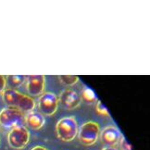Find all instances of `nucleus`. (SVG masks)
Here are the masks:
<instances>
[{
  "mask_svg": "<svg viewBox=\"0 0 150 150\" xmlns=\"http://www.w3.org/2000/svg\"><path fill=\"white\" fill-rule=\"evenodd\" d=\"M2 98L8 107L18 108L22 112L29 113L35 108V102L31 96L14 89H6L2 93Z\"/></svg>",
  "mask_w": 150,
  "mask_h": 150,
  "instance_id": "nucleus-1",
  "label": "nucleus"
},
{
  "mask_svg": "<svg viewBox=\"0 0 150 150\" xmlns=\"http://www.w3.org/2000/svg\"><path fill=\"white\" fill-rule=\"evenodd\" d=\"M25 115L18 108L8 107L0 111V125L6 129L24 126Z\"/></svg>",
  "mask_w": 150,
  "mask_h": 150,
  "instance_id": "nucleus-2",
  "label": "nucleus"
},
{
  "mask_svg": "<svg viewBox=\"0 0 150 150\" xmlns=\"http://www.w3.org/2000/svg\"><path fill=\"white\" fill-rule=\"evenodd\" d=\"M78 124L74 117H65L57 122L56 125L57 135L65 142L72 141L78 134Z\"/></svg>",
  "mask_w": 150,
  "mask_h": 150,
  "instance_id": "nucleus-3",
  "label": "nucleus"
},
{
  "mask_svg": "<svg viewBox=\"0 0 150 150\" xmlns=\"http://www.w3.org/2000/svg\"><path fill=\"white\" fill-rule=\"evenodd\" d=\"M100 134V128L97 122H87L78 130L79 141L84 146H92L97 141Z\"/></svg>",
  "mask_w": 150,
  "mask_h": 150,
  "instance_id": "nucleus-4",
  "label": "nucleus"
},
{
  "mask_svg": "<svg viewBox=\"0 0 150 150\" xmlns=\"http://www.w3.org/2000/svg\"><path fill=\"white\" fill-rule=\"evenodd\" d=\"M30 140V132L25 126L11 129L8 134V145L15 149H21L26 146Z\"/></svg>",
  "mask_w": 150,
  "mask_h": 150,
  "instance_id": "nucleus-5",
  "label": "nucleus"
},
{
  "mask_svg": "<svg viewBox=\"0 0 150 150\" xmlns=\"http://www.w3.org/2000/svg\"><path fill=\"white\" fill-rule=\"evenodd\" d=\"M38 106L41 111V114L45 116H52L54 115L59 107V97L54 93L45 92L40 96L38 99Z\"/></svg>",
  "mask_w": 150,
  "mask_h": 150,
  "instance_id": "nucleus-6",
  "label": "nucleus"
},
{
  "mask_svg": "<svg viewBox=\"0 0 150 150\" xmlns=\"http://www.w3.org/2000/svg\"><path fill=\"white\" fill-rule=\"evenodd\" d=\"M45 88V77L44 75L27 76V91L32 96H39L44 94Z\"/></svg>",
  "mask_w": 150,
  "mask_h": 150,
  "instance_id": "nucleus-7",
  "label": "nucleus"
},
{
  "mask_svg": "<svg viewBox=\"0 0 150 150\" xmlns=\"http://www.w3.org/2000/svg\"><path fill=\"white\" fill-rule=\"evenodd\" d=\"M59 103H60L61 106L65 109H74L81 105L82 99L76 91L67 89L62 91L59 95Z\"/></svg>",
  "mask_w": 150,
  "mask_h": 150,
  "instance_id": "nucleus-8",
  "label": "nucleus"
},
{
  "mask_svg": "<svg viewBox=\"0 0 150 150\" xmlns=\"http://www.w3.org/2000/svg\"><path fill=\"white\" fill-rule=\"evenodd\" d=\"M100 139L104 145L107 146H114L119 144L122 134L120 130L115 126H108L100 132Z\"/></svg>",
  "mask_w": 150,
  "mask_h": 150,
  "instance_id": "nucleus-9",
  "label": "nucleus"
},
{
  "mask_svg": "<svg viewBox=\"0 0 150 150\" xmlns=\"http://www.w3.org/2000/svg\"><path fill=\"white\" fill-rule=\"evenodd\" d=\"M25 123L33 130H39L45 124V118L40 112L31 111L25 116Z\"/></svg>",
  "mask_w": 150,
  "mask_h": 150,
  "instance_id": "nucleus-10",
  "label": "nucleus"
},
{
  "mask_svg": "<svg viewBox=\"0 0 150 150\" xmlns=\"http://www.w3.org/2000/svg\"><path fill=\"white\" fill-rule=\"evenodd\" d=\"M80 96H81V99L89 104L96 103L97 101L96 95L95 94V92L89 87H84L82 90V93H81Z\"/></svg>",
  "mask_w": 150,
  "mask_h": 150,
  "instance_id": "nucleus-11",
  "label": "nucleus"
},
{
  "mask_svg": "<svg viewBox=\"0 0 150 150\" xmlns=\"http://www.w3.org/2000/svg\"><path fill=\"white\" fill-rule=\"evenodd\" d=\"M59 79L63 84L69 86L74 85L75 83L79 82L78 76H75V75H59Z\"/></svg>",
  "mask_w": 150,
  "mask_h": 150,
  "instance_id": "nucleus-12",
  "label": "nucleus"
},
{
  "mask_svg": "<svg viewBox=\"0 0 150 150\" xmlns=\"http://www.w3.org/2000/svg\"><path fill=\"white\" fill-rule=\"evenodd\" d=\"M26 80L27 76H24V75H10V76H8L9 83L15 86V87H18V86L23 84Z\"/></svg>",
  "mask_w": 150,
  "mask_h": 150,
  "instance_id": "nucleus-13",
  "label": "nucleus"
},
{
  "mask_svg": "<svg viewBox=\"0 0 150 150\" xmlns=\"http://www.w3.org/2000/svg\"><path fill=\"white\" fill-rule=\"evenodd\" d=\"M96 111L97 114L99 115V116H102V117H109L110 116L108 110V108L104 106L99 100H97L96 103Z\"/></svg>",
  "mask_w": 150,
  "mask_h": 150,
  "instance_id": "nucleus-14",
  "label": "nucleus"
},
{
  "mask_svg": "<svg viewBox=\"0 0 150 150\" xmlns=\"http://www.w3.org/2000/svg\"><path fill=\"white\" fill-rule=\"evenodd\" d=\"M119 144H120V147H122V150H132L131 146L129 145L128 142L126 141V139L123 136L120 137V140Z\"/></svg>",
  "mask_w": 150,
  "mask_h": 150,
  "instance_id": "nucleus-15",
  "label": "nucleus"
},
{
  "mask_svg": "<svg viewBox=\"0 0 150 150\" xmlns=\"http://www.w3.org/2000/svg\"><path fill=\"white\" fill-rule=\"evenodd\" d=\"M6 84H7V79L4 75H0V94H2L5 91Z\"/></svg>",
  "mask_w": 150,
  "mask_h": 150,
  "instance_id": "nucleus-16",
  "label": "nucleus"
},
{
  "mask_svg": "<svg viewBox=\"0 0 150 150\" xmlns=\"http://www.w3.org/2000/svg\"><path fill=\"white\" fill-rule=\"evenodd\" d=\"M31 150H47L45 147H44V146H34V147H33Z\"/></svg>",
  "mask_w": 150,
  "mask_h": 150,
  "instance_id": "nucleus-17",
  "label": "nucleus"
},
{
  "mask_svg": "<svg viewBox=\"0 0 150 150\" xmlns=\"http://www.w3.org/2000/svg\"><path fill=\"white\" fill-rule=\"evenodd\" d=\"M102 150H118V149L115 148L114 146H106V147H104Z\"/></svg>",
  "mask_w": 150,
  "mask_h": 150,
  "instance_id": "nucleus-18",
  "label": "nucleus"
}]
</instances>
